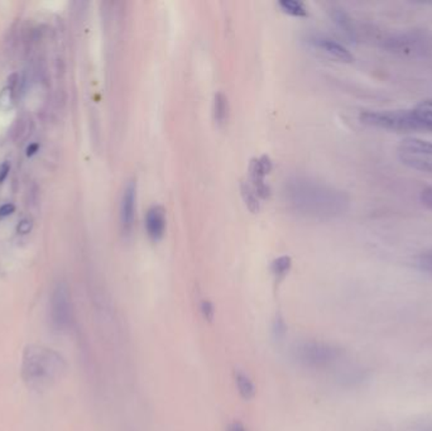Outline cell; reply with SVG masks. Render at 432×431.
<instances>
[{
	"label": "cell",
	"instance_id": "6da1fadb",
	"mask_svg": "<svg viewBox=\"0 0 432 431\" xmlns=\"http://www.w3.org/2000/svg\"><path fill=\"white\" fill-rule=\"evenodd\" d=\"M285 196L293 210L311 218H335L349 207V197L343 191L309 178H291Z\"/></svg>",
	"mask_w": 432,
	"mask_h": 431
},
{
	"label": "cell",
	"instance_id": "7a4b0ae2",
	"mask_svg": "<svg viewBox=\"0 0 432 431\" xmlns=\"http://www.w3.org/2000/svg\"><path fill=\"white\" fill-rule=\"evenodd\" d=\"M293 360L309 369H327L344 358V349L322 340H302L293 345Z\"/></svg>",
	"mask_w": 432,
	"mask_h": 431
},
{
	"label": "cell",
	"instance_id": "3957f363",
	"mask_svg": "<svg viewBox=\"0 0 432 431\" xmlns=\"http://www.w3.org/2000/svg\"><path fill=\"white\" fill-rule=\"evenodd\" d=\"M387 52L406 57H426L432 54V33L415 28L390 35L382 42Z\"/></svg>",
	"mask_w": 432,
	"mask_h": 431
},
{
	"label": "cell",
	"instance_id": "277c9868",
	"mask_svg": "<svg viewBox=\"0 0 432 431\" xmlns=\"http://www.w3.org/2000/svg\"><path fill=\"white\" fill-rule=\"evenodd\" d=\"M397 154L403 165L417 171L432 173V142L419 138H406L399 143Z\"/></svg>",
	"mask_w": 432,
	"mask_h": 431
},
{
	"label": "cell",
	"instance_id": "5b68a950",
	"mask_svg": "<svg viewBox=\"0 0 432 431\" xmlns=\"http://www.w3.org/2000/svg\"><path fill=\"white\" fill-rule=\"evenodd\" d=\"M359 119L363 125L392 132H414L409 109L407 110H364Z\"/></svg>",
	"mask_w": 432,
	"mask_h": 431
},
{
	"label": "cell",
	"instance_id": "8992f818",
	"mask_svg": "<svg viewBox=\"0 0 432 431\" xmlns=\"http://www.w3.org/2000/svg\"><path fill=\"white\" fill-rule=\"evenodd\" d=\"M72 318L70 292L64 284H59L53 289L51 297V321L56 331L69 328Z\"/></svg>",
	"mask_w": 432,
	"mask_h": 431
},
{
	"label": "cell",
	"instance_id": "52a82bcc",
	"mask_svg": "<svg viewBox=\"0 0 432 431\" xmlns=\"http://www.w3.org/2000/svg\"><path fill=\"white\" fill-rule=\"evenodd\" d=\"M50 357L48 352L45 350H30V357L25 360L27 363V372L28 377L32 378L33 381H40L47 376L52 374L53 362L52 358L50 360H46Z\"/></svg>",
	"mask_w": 432,
	"mask_h": 431
},
{
	"label": "cell",
	"instance_id": "ba28073f",
	"mask_svg": "<svg viewBox=\"0 0 432 431\" xmlns=\"http://www.w3.org/2000/svg\"><path fill=\"white\" fill-rule=\"evenodd\" d=\"M135 201H137V185L135 181H129L124 189L120 202V222L125 233H129L135 224Z\"/></svg>",
	"mask_w": 432,
	"mask_h": 431
},
{
	"label": "cell",
	"instance_id": "9c48e42d",
	"mask_svg": "<svg viewBox=\"0 0 432 431\" xmlns=\"http://www.w3.org/2000/svg\"><path fill=\"white\" fill-rule=\"evenodd\" d=\"M309 42L315 47L320 48L324 52L330 54L334 59H339L343 62H353L354 61V56L351 54V51L345 47L344 45H341V43L335 41L330 37L315 35V36L309 38Z\"/></svg>",
	"mask_w": 432,
	"mask_h": 431
},
{
	"label": "cell",
	"instance_id": "30bf717a",
	"mask_svg": "<svg viewBox=\"0 0 432 431\" xmlns=\"http://www.w3.org/2000/svg\"><path fill=\"white\" fill-rule=\"evenodd\" d=\"M146 229L149 238L157 242L161 241L166 231V215H164V207H152L146 215Z\"/></svg>",
	"mask_w": 432,
	"mask_h": 431
},
{
	"label": "cell",
	"instance_id": "8fae6325",
	"mask_svg": "<svg viewBox=\"0 0 432 431\" xmlns=\"http://www.w3.org/2000/svg\"><path fill=\"white\" fill-rule=\"evenodd\" d=\"M414 130L432 132V99L421 101L415 108L409 109Z\"/></svg>",
	"mask_w": 432,
	"mask_h": 431
},
{
	"label": "cell",
	"instance_id": "7c38bea8",
	"mask_svg": "<svg viewBox=\"0 0 432 431\" xmlns=\"http://www.w3.org/2000/svg\"><path fill=\"white\" fill-rule=\"evenodd\" d=\"M330 16L334 21V23L338 25L345 37H348L351 42L356 41V30L354 27V22L351 18V16L341 9L339 6H334L330 9Z\"/></svg>",
	"mask_w": 432,
	"mask_h": 431
},
{
	"label": "cell",
	"instance_id": "4fadbf2b",
	"mask_svg": "<svg viewBox=\"0 0 432 431\" xmlns=\"http://www.w3.org/2000/svg\"><path fill=\"white\" fill-rule=\"evenodd\" d=\"M235 384H237V387L239 391V395L244 400H251L256 396V386L246 373L237 371L235 372Z\"/></svg>",
	"mask_w": 432,
	"mask_h": 431
},
{
	"label": "cell",
	"instance_id": "5bb4252c",
	"mask_svg": "<svg viewBox=\"0 0 432 431\" xmlns=\"http://www.w3.org/2000/svg\"><path fill=\"white\" fill-rule=\"evenodd\" d=\"M280 6L285 12L296 16V17H304L307 14V11L301 1L296 0H280Z\"/></svg>",
	"mask_w": 432,
	"mask_h": 431
},
{
	"label": "cell",
	"instance_id": "9a60e30c",
	"mask_svg": "<svg viewBox=\"0 0 432 431\" xmlns=\"http://www.w3.org/2000/svg\"><path fill=\"white\" fill-rule=\"evenodd\" d=\"M228 114V100L222 93L215 95V119L217 123H224Z\"/></svg>",
	"mask_w": 432,
	"mask_h": 431
},
{
	"label": "cell",
	"instance_id": "2e32d148",
	"mask_svg": "<svg viewBox=\"0 0 432 431\" xmlns=\"http://www.w3.org/2000/svg\"><path fill=\"white\" fill-rule=\"evenodd\" d=\"M291 265H292L291 258L287 257V255H283V257L277 258V260L272 263V271L275 273V277H285L287 275V272L290 271Z\"/></svg>",
	"mask_w": 432,
	"mask_h": 431
},
{
	"label": "cell",
	"instance_id": "e0dca14e",
	"mask_svg": "<svg viewBox=\"0 0 432 431\" xmlns=\"http://www.w3.org/2000/svg\"><path fill=\"white\" fill-rule=\"evenodd\" d=\"M272 333L275 340H283L287 334L286 320L282 316V314H275L273 324H272Z\"/></svg>",
	"mask_w": 432,
	"mask_h": 431
},
{
	"label": "cell",
	"instance_id": "ac0fdd59",
	"mask_svg": "<svg viewBox=\"0 0 432 431\" xmlns=\"http://www.w3.org/2000/svg\"><path fill=\"white\" fill-rule=\"evenodd\" d=\"M243 195L246 199V205L249 207L251 212H257L259 209V204H258L257 192L254 191V189L249 185H243Z\"/></svg>",
	"mask_w": 432,
	"mask_h": 431
},
{
	"label": "cell",
	"instance_id": "d6986e66",
	"mask_svg": "<svg viewBox=\"0 0 432 431\" xmlns=\"http://www.w3.org/2000/svg\"><path fill=\"white\" fill-rule=\"evenodd\" d=\"M417 266L421 271L432 275V249L421 254L419 260H417Z\"/></svg>",
	"mask_w": 432,
	"mask_h": 431
},
{
	"label": "cell",
	"instance_id": "ffe728a7",
	"mask_svg": "<svg viewBox=\"0 0 432 431\" xmlns=\"http://www.w3.org/2000/svg\"><path fill=\"white\" fill-rule=\"evenodd\" d=\"M201 313H203V316H204L206 320H212L214 319V315H215V309H214V305L211 304L210 301H205L201 302Z\"/></svg>",
	"mask_w": 432,
	"mask_h": 431
},
{
	"label": "cell",
	"instance_id": "44dd1931",
	"mask_svg": "<svg viewBox=\"0 0 432 431\" xmlns=\"http://www.w3.org/2000/svg\"><path fill=\"white\" fill-rule=\"evenodd\" d=\"M420 200L425 207L432 210V186H428L421 191Z\"/></svg>",
	"mask_w": 432,
	"mask_h": 431
},
{
	"label": "cell",
	"instance_id": "7402d4cb",
	"mask_svg": "<svg viewBox=\"0 0 432 431\" xmlns=\"http://www.w3.org/2000/svg\"><path fill=\"white\" fill-rule=\"evenodd\" d=\"M16 207L13 204H4L0 207V218H6L8 215L14 213Z\"/></svg>",
	"mask_w": 432,
	"mask_h": 431
},
{
	"label": "cell",
	"instance_id": "603a6c76",
	"mask_svg": "<svg viewBox=\"0 0 432 431\" xmlns=\"http://www.w3.org/2000/svg\"><path fill=\"white\" fill-rule=\"evenodd\" d=\"M9 170H11V165L8 162H4L3 165L0 166V183L6 181V176L9 173Z\"/></svg>",
	"mask_w": 432,
	"mask_h": 431
},
{
	"label": "cell",
	"instance_id": "cb8c5ba5",
	"mask_svg": "<svg viewBox=\"0 0 432 431\" xmlns=\"http://www.w3.org/2000/svg\"><path fill=\"white\" fill-rule=\"evenodd\" d=\"M30 228H32V224H30V222L28 220H22L19 225H18V231L21 233V234H27V233H30Z\"/></svg>",
	"mask_w": 432,
	"mask_h": 431
},
{
	"label": "cell",
	"instance_id": "d4e9b609",
	"mask_svg": "<svg viewBox=\"0 0 432 431\" xmlns=\"http://www.w3.org/2000/svg\"><path fill=\"white\" fill-rule=\"evenodd\" d=\"M227 431H246V426L243 425L241 423L235 421L233 424H230Z\"/></svg>",
	"mask_w": 432,
	"mask_h": 431
},
{
	"label": "cell",
	"instance_id": "484cf974",
	"mask_svg": "<svg viewBox=\"0 0 432 431\" xmlns=\"http://www.w3.org/2000/svg\"><path fill=\"white\" fill-rule=\"evenodd\" d=\"M38 148H40V146L37 143L30 144V147L27 148V156H33L38 151Z\"/></svg>",
	"mask_w": 432,
	"mask_h": 431
}]
</instances>
